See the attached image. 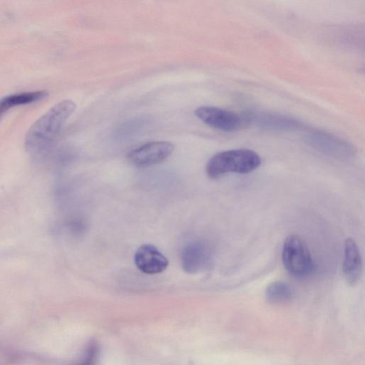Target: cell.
Returning <instances> with one entry per match:
<instances>
[{"mask_svg":"<svg viewBox=\"0 0 365 365\" xmlns=\"http://www.w3.org/2000/svg\"><path fill=\"white\" fill-rule=\"evenodd\" d=\"M212 260V248L209 243L202 240L190 242L182 251V267L183 270L189 274H195L205 270Z\"/></svg>","mask_w":365,"mask_h":365,"instance_id":"obj_6","label":"cell"},{"mask_svg":"<svg viewBox=\"0 0 365 365\" xmlns=\"http://www.w3.org/2000/svg\"><path fill=\"white\" fill-rule=\"evenodd\" d=\"M195 115L208 126L224 132L237 130L242 121L236 113L215 106L198 107Z\"/></svg>","mask_w":365,"mask_h":365,"instance_id":"obj_5","label":"cell"},{"mask_svg":"<svg viewBox=\"0 0 365 365\" xmlns=\"http://www.w3.org/2000/svg\"><path fill=\"white\" fill-rule=\"evenodd\" d=\"M282 257L284 268L294 277H307L314 269L313 258L307 245L297 235H290L285 239Z\"/></svg>","mask_w":365,"mask_h":365,"instance_id":"obj_3","label":"cell"},{"mask_svg":"<svg viewBox=\"0 0 365 365\" xmlns=\"http://www.w3.org/2000/svg\"><path fill=\"white\" fill-rule=\"evenodd\" d=\"M294 294L292 287L282 281L273 282L268 285L265 291L267 300L272 304L287 302L292 299Z\"/></svg>","mask_w":365,"mask_h":365,"instance_id":"obj_12","label":"cell"},{"mask_svg":"<svg viewBox=\"0 0 365 365\" xmlns=\"http://www.w3.org/2000/svg\"><path fill=\"white\" fill-rule=\"evenodd\" d=\"M261 164V158L254 150L245 148L220 152L213 155L206 165V173L216 179L227 173L245 174L256 170Z\"/></svg>","mask_w":365,"mask_h":365,"instance_id":"obj_2","label":"cell"},{"mask_svg":"<svg viewBox=\"0 0 365 365\" xmlns=\"http://www.w3.org/2000/svg\"><path fill=\"white\" fill-rule=\"evenodd\" d=\"M46 91L22 92L11 94L0 99V118L9 109L39 101L47 96Z\"/></svg>","mask_w":365,"mask_h":365,"instance_id":"obj_11","label":"cell"},{"mask_svg":"<svg viewBox=\"0 0 365 365\" xmlns=\"http://www.w3.org/2000/svg\"><path fill=\"white\" fill-rule=\"evenodd\" d=\"M363 264L359 247L354 240L347 238L344 242L342 271L350 285H355L362 274Z\"/></svg>","mask_w":365,"mask_h":365,"instance_id":"obj_9","label":"cell"},{"mask_svg":"<svg viewBox=\"0 0 365 365\" xmlns=\"http://www.w3.org/2000/svg\"><path fill=\"white\" fill-rule=\"evenodd\" d=\"M134 262L137 268L148 274L163 272L168 266V259L152 245H143L135 252Z\"/></svg>","mask_w":365,"mask_h":365,"instance_id":"obj_7","label":"cell"},{"mask_svg":"<svg viewBox=\"0 0 365 365\" xmlns=\"http://www.w3.org/2000/svg\"><path fill=\"white\" fill-rule=\"evenodd\" d=\"M76 108L75 102L68 99L51 107L29 129L25 138L27 150L34 155L44 153Z\"/></svg>","mask_w":365,"mask_h":365,"instance_id":"obj_1","label":"cell"},{"mask_svg":"<svg viewBox=\"0 0 365 365\" xmlns=\"http://www.w3.org/2000/svg\"><path fill=\"white\" fill-rule=\"evenodd\" d=\"M248 120L262 128H266L269 129H278V130H287V129H295L300 126L301 123L287 116L269 113H257L250 114L248 116Z\"/></svg>","mask_w":365,"mask_h":365,"instance_id":"obj_10","label":"cell"},{"mask_svg":"<svg viewBox=\"0 0 365 365\" xmlns=\"http://www.w3.org/2000/svg\"><path fill=\"white\" fill-rule=\"evenodd\" d=\"M309 143L319 150L335 158H347L352 148L341 139L323 131H313L308 136Z\"/></svg>","mask_w":365,"mask_h":365,"instance_id":"obj_8","label":"cell"},{"mask_svg":"<svg viewBox=\"0 0 365 365\" xmlns=\"http://www.w3.org/2000/svg\"><path fill=\"white\" fill-rule=\"evenodd\" d=\"M174 148L168 141L148 142L132 150L128 158L136 167H148L165 160L173 153Z\"/></svg>","mask_w":365,"mask_h":365,"instance_id":"obj_4","label":"cell"}]
</instances>
